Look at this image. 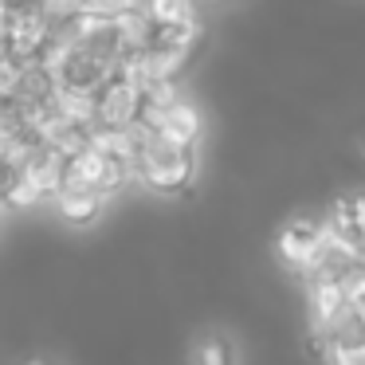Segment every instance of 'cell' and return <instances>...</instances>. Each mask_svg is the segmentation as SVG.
Returning a JSON list of instances; mask_svg holds the SVG:
<instances>
[{"instance_id":"cell-1","label":"cell","mask_w":365,"mask_h":365,"mask_svg":"<svg viewBox=\"0 0 365 365\" xmlns=\"http://www.w3.org/2000/svg\"><path fill=\"white\" fill-rule=\"evenodd\" d=\"M126 134H130V169L145 189L173 197V192H185L192 185V177H197V145L169 142L145 122L126 126Z\"/></svg>"},{"instance_id":"cell-2","label":"cell","mask_w":365,"mask_h":365,"mask_svg":"<svg viewBox=\"0 0 365 365\" xmlns=\"http://www.w3.org/2000/svg\"><path fill=\"white\" fill-rule=\"evenodd\" d=\"M326 240H330V224H322L318 216H291L279 232L275 247H279V259H283L287 271L294 275H310V267L318 263Z\"/></svg>"},{"instance_id":"cell-3","label":"cell","mask_w":365,"mask_h":365,"mask_svg":"<svg viewBox=\"0 0 365 365\" xmlns=\"http://www.w3.org/2000/svg\"><path fill=\"white\" fill-rule=\"evenodd\" d=\"M67 177L110 197V192H118L122 185H126V177H134V169H130L122 158H110L106 150H98L95 142H87V145H79V150L67 153Z\"/></svg>"},{"instance_id":"cell-4","label":"cell","mask_w":365,"mask_h":365,"mask_svg":"<svg viewBox=\"0 0 365 365\" xmlns=\"http://www.w3.org/2000/svg\"><path fill=\"white\" fill-rule=\"evenodd\" d=\"M138 122H145L150 130H158L161 138H169V142H177V145H197L200 142V110L192 103H185V98H173V103H165L161 110H145Z\"/></svg>"},{"instance_id":"cell-5","label":"cell","mask_w":365,"mask_h":365,"mask_svg":"<svg viewBox=\"0 0 365 365\" xmlns=\"http://www.w3.org/2000/svg\"><path fill=\"white\" fill-rule=\"evenodd\" d=\"M56 208H59V216H63L67 224L87 228V224H95L98 216H103L106 192H98V189H91V185H79V181H71V177H63V185L56 189Z\"/></svg>"},{"instance_id":"cell-6","label":"cell","mask_w":365,"mask_h":365,"mask_svg":"<svg viewBox=\"0 0 365 365\" xmlns=\"http://www.w3.org/2000/svg\"><path fill=\"white\" fill-rule=\"evenodd\" d=\"M189 361L192 365H240V354H236V341L224 330H205L192 341Z\"/></svg>"},{"instance_id":"cell-7","label":"cell","mask_w":365,"mask_h":365,"mask_svg":"<svg viewBox=\"0 0 365 365\" xmlns=\"http://www.w3.org/2000/svg\"><path fill=\"white\" fill-rule=\"evenodd\" d=\"M145 12H150L153 24H185V20H197L192 0H145Z\"/></svg>"},{"instance_id":"cell-8","label":"cell","mask_w":365,"mask_h":365,"mask_svg":"<svg viewBox=\"0 0 365 365\" xmlns=\"http://www.w3.org/2000/svg\"><path fill=\"white\" fill-rule=\"evenodd\" d=\"M338 283H341V291H346L349 302H361V307H365V263H361V255L349 263L346 275H341Z\"/></svg>"},{"instance_id":"cell-9","label":"cell","mask_w":365,"mask_h":365,"mask_svg":"<svg viewBox=\"0 0 365 365\" xmlns=\"http://www.w3.org/2000/svg\"><path fill=\"white\" fill-rule=\"evenodd\" d=\"M330 365H365V349H346V346H330Z\"/></svg>"},{"instance_id":"cell-10","label":"cell","mask_w":365,"mask_h":365,"mask_svg":"<svg viewBox=\"0 0 365 365\" xmlns=\"http://www.w3.org/2000/svg\"><path fill=\"white\" fill-rule=\"evenodd\" d=\"M9 56H12V48H9V36L0 32V67H4V59H9Z\"/></svg>"},{"instance_id":"cell-11","label":"cell","mask_w":365,"mask_h":365,"mask_svg":"<svg viewBox=\"0 0 365 365\" xmlns=\"http://www.w3.org/2000/svg\"><path fill=\"white\" fill-rule=\"evenodd\" d=\"M28 365H43V361H28Z\"/></svg>"}]
</instances>
